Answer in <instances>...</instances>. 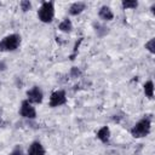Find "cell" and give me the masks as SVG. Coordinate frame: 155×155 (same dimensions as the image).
I'll use <instances>...</instances> for the list:
<instances>
[{
	"label": "cell",
	"mask_w": 155,
	"mask_h": 155,
	"mask_svg": "<svg viewBox=\"0 0 155 155\" xmlns=\"http://www.w3.org/2000/svg\"><path fill=\"white\" fill-rule=\"evenodd\" d=\"M80 74H81V71H80L76 67H73V68H71V71H70L71 78H78V76H80Z\"/></svg>",
	"instance_id": "16"
},
{
	"label": "cell",
	"mask_w": 155,
	"mask_h": 155,
	"mask_svg": "<svg viewBox=\"0 0 155 155\" xmlns=\"http://www.w3.org/2000/svg\"><path fill=\"white\" fill-rule=\"evenodd\" d=\"M144 93L149 98H153V96H154V85H153V81L145 82V85H144Z\"/></svg>",
	"instance_id": "11"
},
{
	"label": "cell",
	"mask_w": 155,
	"mask_h": 155,
	"mask_svg": "<svg viewBox=\"0 0 155 155\" xmlns=\"http://www.w3.org/2000/svg\"><path fill=\"white\" fill-rule=\"evenodd\" d=\"M82 10H85V4L84 2H74L70 8H69V12L70 15H79L80 12H82Z\"/></svg>",
	"instance_id": "10"
},
{
	"label": "cell",
	"mask_w": 155,
	"mask_h": 155,
	"mask_svg": "<svg viewBox=\"0 0 155 155\" xmlns=\"http://www.w3.org/2000/svg\"><path fill=\"white\" fill-rule=\"evenodd\" d=\"M27 96H28L29 103H41V101H42V92L38 86L29 90L27 92Z\"/></svg>",
	"instance_id": "5"
},
{
	"label": "cell",
	"mask_w": 155,
	"mask_h": 155,
	"mask_svg": "<svg viewBox=\"0 0 155 155\" xmlns=\"http://www.w3.org/2000/svg\"><path fill=\"white\" fill-rule=\"evenodd\" d=\"M54 15V10H53V2L51 1H46L41 5L40 10H39V18L41 22L48 23L52 21Z\"/></svg>",
	"instance_id": "2"
},
{
	"label": "cell",
	"mask_w": 155,
	"mask_h": 155,
	"mask_svg": "<svg viewBox=\"0 0 155 155\" xmlns=\"http://www.w3.org/2000/svg\"><path fill=\"white\" fill-rule=\"evenodd\" d=\"M21 115L24 116V117H28V119H34L36 116V111H35L34 107H31L28 101H23L22 102Z\"/></svg>",
	"instance_id": "6"
},
{
	"label": "cell",
	"mask_w": 155,
	"mask_h": 155,
	"mask_svg": "<svg viewBox=\"0 0 155 155\" xmlns=\"http://www.w3.org/2000/svg\"><path fill=\"white\" fill-rule=\"evenodd\" d=\"M99 17H101L102 19H104V21H110V19H113L114 15H113V12H111V10H110L109 7L103 6V7L99 10Z\"/></svg>",
	"instance_id": "9"
},
{
	"label": "cell",
	"mask_w": 155,
	"mask_h": 155,
	"mask_svg": "<svg viewBox=\"0 0 155 155\" xmlns=\"http://www.w3.org/2000/svg\"><path fill=\"white\" fill-rule=\"evenodd\" d=\"M19 42H21V38L19 35L17 34H12V35H8L6 36L1 42H0V51H13L16 50L18 46H19Z\"/></svg>",
	"instance_id": "3"
},
{
	"label": "cell",
	"mask_w": 155,
	"mask_h": 155,
	"mask_svg": "<svg viewBox=\"0 0 155 155\" xmlns=\"http://www.w3.org/2000/svg\"><path fill=\"white\" fill-rule=\"evenodd\" d=\"M150 131V119H142L139 122L136 124V126L131 130V133L133 137L136 138H140V137H144L149 133Z\"/></svg>",
	"instance_id": "1"
},
{
	"label": "cell",
	"mask_w": 155,
	"mask_h": 155,
	"mask_svg": "<svg viewBox=\"0 0 155 155\" xmlns=\"http://www.w3.org/2000/svg\"><path fill=\"white\" fill-rule=\"evenodd\" d=\"M65 101H67V97H65L64 91H56L50 97V107L62 105V104L65 103Z\"/></svg>",
	"instance_id": "4"
},
{
	"label": "cell",
	"mask_w": 155,
	"mask_h": 155,
	"mask_svg": "<svg viewBox=\"0 0 155 155\" xmlns=\"http://www.w3.org/2000/svg\"><path fill=\"white\" fill-rule=\"evenodd\" d=\"M10 155H23L22 154V151L21 150H16V151H13L12 154H10Z\"/></svg>",
	"instance_id": "17"
},
{
	"label": "cell",
	"mask_w": 155,
	"mask_h": 155,
	"mask_svg": "<svg viewBox=\"0 0 155 155\" xmlns=\"http://www.w3.org/2000/svg\"><path fill=\"white\" fill-rule=\"evenodd\" d=\"M28 155H45V149L39 142H34L28 149Z\"/></svg>",
	"instance_id": "7"
},
{
	"label": "cell",
	"mask_w": 155,
	"mask_h": 155,
	"mask_svg": "<svg viewBox=\"0 0 155 155\" xmlns=\"http://www.w3.org/2000/svg\"><path fill=\"white\" fill-rule=\"evenodd\" d=\"M122 6L124 8H136L138 6V2L134 0H125L122 1Z\"/></svg>",
	"instance_id": "13"
},
{
	"label": "cell",
	"mask_w": 155,
	"mask_h": 155,
	"mask_svg": "<svg viewBox=\"0 0 155 155\" xmlns=\"http://www.w3.org/2000/svg\"><path fill=\"white\" fill-rule=\"evenodd\" d=\"M0 69H1V70L5 69V64H4V63H0Z\"/></svg>",
	"instance_id": "18"
},
{
	"label": "cell",
	"mask_w": 155,
	"mask_h": 155,
	"mask_svg": "<svg viewBox=\"0 0 155 155\" xmlns=\"http://www.w3.org/2000/svg\"><path fill=\"white\" fill-rule=\"evenodd\" d=\"M97 137H98V139H101L103 143H107V142L109 140V137H110V131H109V128H108L107 126L102 127V128L97 132Z\"/></svg>",
	"instance_id": "8"
},
{
	"label": "cell",
	"mask_w": 155,
	"mask_h": 155,
	"mask_svg": "<svg viewBox=\"0 0 155 155\" xmlns=\"http://www.w3.org/2000/svg\"><path fill=\"white\" fill-rule=\"evenodd\" d=\"M21 7H22V10L25 12V11L30 10V7H31V4H30V1H28V0H23V1L21 2Z\"/></svg>",
	"instance_id": "15"
},
{
	"label": "cell",
	"mask_w": 155,
	"mask_h": 155,
	"mask_svg": "<svg viewBox=\"0 0 155 155\" xmlns=\"http://www.w3.org/2000/svg\"><path fill=\"white\" fill-rule=\"evenodd\" d=\"M145 48H148L151 53H154L155 52V39H151L149 42H147L145 44Z\"/></svg>",
	"instance_id": "14"
},
{
	"label": "cell",
	"mask_w": 155,
	"mask_h": 155,
	"mask_svg": "<svg viewBox=\"0 0 155 155\" xmlns=\"http://www.w3.org/2000/svg\"><path fill=\"white\" fill-rule=\"evenodd\" d=\"M62 31H70L71 30V22L67 18V19H64L63 22H61V24H59V27H58Z\"/></svg>",
	"instance_id": "12"
}]
</instances>
